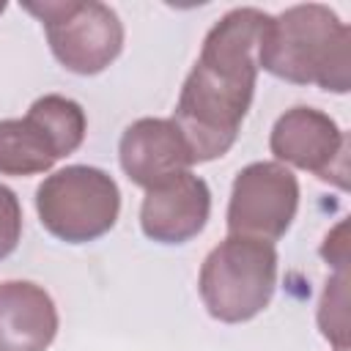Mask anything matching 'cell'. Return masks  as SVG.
<instances>
[{"label": "cell", "instance_id": "1", "mask_svg": "<svg viewBox=\"0 0 351 351\" xmlns=\"http://www.w3.org/2000/svg\"><path fill=\"white\" fill-rule=\"evenodd\" d=\"M269 16L252 5L233 8L206 33L173 112L192 162H211L233 148L255 96L258 44Z\"/></svg>", "mask_w": 351, "mask_h": 351}, {"label": "cell", "instance_id": "5", "mask_svg": "<svg viewBox=\"0 0 351 351\" xmlns=\"http://www.w3.org/2000/svg\"><path fill=\"white\" fill-rule=\"evenodd\" d=\"M49 41L55 60L82 77L104 71L123 49V22L96 0H25Z\"/></svg>", "mask_w": 351, "mask_h": 351}, {"label": "cell", "instance_id": "15", "mask_svg": "<svg viewBox=\"0 0 351 351\" xmlns=\"http://www.w3.org/2000/svg\"><path fill=\"white\" fill-rule=\"evenodd\" d=\"M346 230H348V222L343 219L332 233H326L324 247H321L324 261H329L337 271H346V263H348V241H346Z\"/></svg>", "mask_w": 351, "mask_h": 351}, {"label": "cell", "instance_id": "11", "mask_svg": "<svg viewBox=\"0 0 351 351\" xmlns=\"http://www.w3.org/2000/svg\"><path fill=\"white\" fill-rule=\"evenodd\" d=\"M58 162L47 137L27 118L0 121V173L3 176H36L52 170Z\"/></svg>", "mask_w": 351, "mask_h": 351}, {"label": "cell", "instance_id": "14", "mask_svg": "<svg viewBox=\"0 0 351 351\" xmlns=\"http://www.w3.org/2000/svg\"><path fill=\"white\" fill-rule=\"evenodd\" d=\"M22 239V206L14 189L0 184V261L8 258Z\"/></svg>", "mask_w": 351, "mask_h": 351}, {"label": "cell", "instance_id": "4", "mask_svg": "<svg viewBox=\"0 0 351 351\" xmlns=\"http://www.w3.org/2000/svg\"><path fill=\"white\" fill-rule=\"evenodd\" d=\"M36 211L49 236L66 244H88L115 228L121 189L101 167L69 165L38 184Z\"/></svg>", "mask_w": 351, "mask_h": 351}, {"label": "cell", "instance_id": "2", "mask_svg": "<svg viewBox=\"0 0 351 351\" xmlns=\"http://www.w3.org/2000/svg\"><path fill=\"white\" fill-rule=\"evenodd\" d=\"M258 69L293 85L348 93L351 30L329 5H291L269 16L258 44Z\"/></svg>", "mask_w": 351, "mask_h": 351}, {"label": "cell", "instance_id": "7", "mask_svg": "<svg viewBox=\"0 0 351 351\" xmlns=\"http://www.w3.org/2000/svg\"><path fill=\"white\" fill-rule=\"evenodd\" d=\"M269 148L280 165L307 170L337 189H348V137L324 110H285L271 129Z\"/></svg>", "mask_w": 351, "mask_h": 351}, {"label": "cell", "instance_id": "3", "mask_svg": "<svg viewBox=\"0 0 351 351\" xmlns=\"http://www.w3.org/2000/svg\"><path fill=\"white\" fill-rule=\"evenodd\" d=\"M277 288V250L269 241L228 236L203 261L197 291L211 318L244 324L263 313Z\"/></svg>", "mask_w": 351, "mask_h": 351}, {"label": "cell", "instance_id": "9", "mask_svg": "<svg viewBox=\"0 0 351 351\" xmlns=\"http://www.w3.org/2000/svg\"><path fill=\"white\" fill-rule=\"evenodd\" d=\"M118 159L126 178L143 189L186 173L195 165L173 118H140L129 123L121 134Z\"/></svg>", "mask_w": 351, "mask_h": 351}, {"label": "cell", "instance_id": "10", "mask_svg": "<svg viewBox=\"0 0 351 351\" xmlns=\"http://www.w3.org/2000/svg\"><path fill=\"white\" fill-rule=\"evenodd\" d=\"M58 335L52 296L30 280L0 282V351H47Z\"/></svg>", "mask_w": 351, "mask_h": 351}, {"label": "cell", "instance_id": "12", "mask_svg": "<svg viewBox=\"0 0 351 351\" xmlns=\"http://www.w3.org/2000/svg\"><path fill=\"white\" fill-rule=\"evenodd\" d=\"M25 118L47 137L58 159L74 154L85 140V110L74 99H66L60 93H47L36 99Z\"/></svg>", "mask_w": 351, "mask_h": 351}, {"label": "cell", "instance_id": "6", "mask_svg": "<svg viewBox=\"0 0 351 351\" xmlns=\"http://www.w3.org/2000/svg\"><path fill=\"white\" fill-rule=\"evenodd\" d=\"M299 208V181L280 162H252L233 178L228 203V233L274 244Z\"/></svg>", "mask_w": 351, "mask_h": 351}, {"label": "cell", "instance_id": "16", "mask_svg": "<svg viewBox=\"0 0 351 351\" xmlns=\"http://www.w3.org/2000/svg\"><path fill=\"white\" fill-rule=\"evenodd\" d=\"M3 11H5V0H0V14H3Z\"/></svg>", "mask_w": 351, "mask_h": 351}, {"label": "cell", "instance_id": "8", "mask_svg": "<svg viewBox=\"0 0 351 351\" xmlns=\"http://www.w3.org/2000/svg\"><path fill=\"white\" fill-rule=\"evenodd\" d=\"M211 214V189L192 170L145 189L140 228L156 244H184L195 239Z\"/></svg>", "mask_w": 351, "mask_h": 351}, {"label": "cell", "instance_id": "13", "mask_svg": "<svg viewBox=\"0 0 351 351\" xmlns=\"http://www.w3.org/2000/svg\"><path fill=\"white\" fill-rule=\"evenodd\" d=\"M348 274L337 271L326 280L321 304H318V326L324 337L335 346V351L348 348Z\"/></svg>", "mask_w": 351, "mask_h": 351}]
</instances>
